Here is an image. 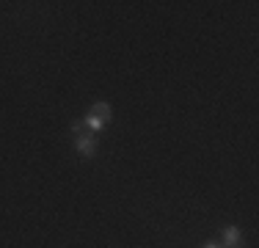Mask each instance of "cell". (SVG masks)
<instances>
[{
  "label": "cell",
  "mask_w": 259,
  "mask_h": 248,
  "mask_svg": "<svg viewBox=\"0 0 259 248\" xmlns=\"http://www.w3.org/2000/svg\"><path fill=\"white\" fill-rule=\"evenodd\" d=\"M72 141H75V149H77L80 157L91 160V157L97 154V133H91V130H83V133H77Z\"/></svg>",
  "instance_id": "cell-1"
},
{
  "label": "cell",
  "mask_w": 259,
  "mask_h": 248,
  "mask_svg": "<svg viewBox=\"0 0 259 248\" xmlns=\"http://www.w3.org/2000/svg\"><path fill=\"white\" fill-rule=\"evenodd\" d=\"M89 116H94V119H100L102 124H108L113 119V108H110V102H94L89 108Z\"/></svg>",
  "instance_id": "cell-2"
},
{
  "label": "cell",
  "mask_w": 259,
  "mask_h": 248,
  "mask_svg": "<svg viewBox=\"0 0 259 248\" xmlns=\"http://www.w3.org/2000/svg\"><path fill=\"white\" fill-rule=\"evenodd\" d=\"M224 243L221 245H226V248H240V243H243V234H240V229L237 226H224Z\"/></svg>",
  "instance_id": "cell-3"
},
{
  "label": "cell",
  "mask_w": 259,
  "mask_h": 248,
  "mask_svg": "<svg viewBox=\"0 0 259 248\" xmlns=\"http://www.w3.org/2000/svg\"><path fill=\"white\" fill-rule=\"evenodd\" d=\"M83 124H85V130H91V133H100V130L105 127L100 119H94V116H89V113L83 116Z\"/></svg>",
  "instance_id": "cell-4"
},
{
  "label": "cell",
  "mask_w": 259,
  "mask_h": 248,
  "mask_svg": "<svg viewBox=\"0 0 259 248\" xmlns=\"http://www.w3.org/2000/svg\"><path fill=\"white\" fill-rule=\"evenodd\" d=\"M72 135H77V133H83V130H85V124H83V119H80V121H72Z\"/></svg>",
  "instance_id": "cell-5"
},
{
  "label": "cell",
  "mask_w": 259,
  "mask_h": 248,
  "mask_svg": "<svg viewBox=\"0 0 259 248\" xmlns=\"http://www.w3.org/2000/svg\"><path fill=\"white\" fill-rule=\"evenodd\" d=\"M204 248H226V245H221V243H207ZM240 248H243V245H240Z\"/></svg>",
  "instance_id": "cell-6"
}]
</instances>
